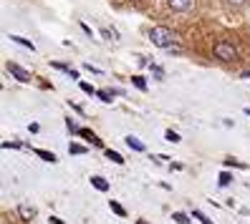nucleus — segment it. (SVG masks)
<instances>
[{
  "mask_svg": "<svg viewBox=\"0 0 250 224\" xmlns=\"http://www.w3.org/2000/svg\"><path fill=\"white\" fill-rule=\"evenodd\" d=\"M152 5L159 16H189L197 10L200 0H152Z\"/></svg>",
  "mask_w": 250,
  "mask_h": 224,
  "instance_id": "f257e3e1",
  "label": "nucleus"
},
{
  "mask_svg": "<svg viewBox=\"0 0 250 224\" xmlns=\"http://www.w3.org/2000/svg\"><path fill=\"white\" fill-rule=\"evenodd\" d=\"M149 40L154 43L157 48H172L174 40H177V36H174V31H169V28L165 25H157L149 31Z\"/></svg>",
  "mask_w": 250,
  "mask_h": 224,
  "instance_id": "f03ea898",
  "label": "nucleus"
},
{
  "mask_svg": "<svg viewBox=\"0 0 250 224\" xmlns=\"http://www.w3.org/2000/svg\"><path fill=\"white\" fill-rule=\"evenodd\" d=\"M212 56L220 58V61H225V63H230V61H235V58H238V48H235L232 40H225V38H223V40L215 43Z\"/></svg>",
  "mask_w": 250,
  "mask_h": 224,
  "instance_id": "7ed1b4c3",
  "label": "nucleus"
},
{
  "mask_svg": "<svg viewBox=\"0 0 250 224\" xmlns=\"http://www.w3.org/2000/svg\"><path fill=\"white\" fill-rule=\"evenodd\" d=\"M220 3H223V8L228 13H238V10H245L250 5V0H220Z\"/></svg>",
  "mask_w": 250,
  "mask_h": 224,
  "instance_id": "20e7f679",
  "label": "nucleus"
},
{
  "mask_svg": "<svg viewBox=\"0 0 250 224\" xmlns=\"http://www.w3.org/2000/svg\"><path fill=\"white\" fill-rule=\"evenodd\" d=\"M8 71H10V73H13V76H16L18 81H23V83L31 81V73H28L25 68H21L18 63H8Z\"/></svg>",
  "mask_w": 250,
  "mask_h": 224,
  "instance_id": "39448f33",
  "label": "nucleus"
},
{
  "mask_svg": "<svg viewBox=\"0 0 250 224\" xmlns=\"http://www.w3.org/2000/svg\"><path fill=\"white\" fill-rule=\"evenodd\" d=\"M79 136H83L86 141H89V144H94V146H104V144H101V139L96 136L94 131H89V129H79Z\"/></svg>",
  "mask_w": 250,
  "mask_h": 224,
  "instance_id": "423d86ee",
  "label": "nucleus"
},
{
  "mask_svg": "<svg viewBox=\"0 0 250 224\" xmlns=\"http://www.w3.org/2000/svg\"><path fill=\"white\" fill-rule=\"evenodd\" d=\"M91 187L99 189V191H109V182L104 176H91Z\"/></svg>",
  "mask_w": 250,
  "mask_h": 224,
  "instance_id": "0eeeda50",
  "label": "nucleus"
},
{
  "mask_svg": "<svg viewBox=\"0 0 250 224\" xmlns=\"http://www.w3.org/2000/svg\"><path fill=\"white\" fill-rule=\"evenodd\" d=\"M126 146L131 149V151H144V149H146V146H144L137 136H126Z\"/></svg>",
  "mask_w": 250,
  "mask_h": 224,
  "instance_id": "6e6552de",
  "label": "nucleus"
},
{
  "mask_svg": "<svg viewBox=\"0 0 250 224\" xmlns=\"http://www.w3.org/2000/svg\"><path fill=\"white\" fill-rule=\"evenodd\" d=\"M51 66H53V68H58V71H63V73H68L71 78H79V71H73V68H71V66H66V63H58V61H53Z\"/></svg>",
  "mask_w": 250,
  "mask_h": 224,
  "instance_id": "1a4fd4ad",
  "label": "nucleus"
},
{
  "mask_svg": "<svg viewBox=\"0 0 250 224\" xmlns=\"http://www.w3.org/2000/svg\"><path fill=\"white\" fill-rule=\"evenodd\" d=\"M33 151H36V154H38V156H41L43 161H51V164H56V161H58L53 151H43V149H33Z\"/></svg>",
  "mask_w": 250,
  "mask_h": 224,
  "instance_id": "9d476101",
  "label": "nucleus"
},
{
  "mask_svg": "<svg viewBox=\"0 0 250 224\" xmlns=\"http://www.w3.org/2000/svg\"><path fill=\"white\" fill-rule=\"evenodd\" d=\"M18 212H21L23 219H33V217H36V209H33V206H25V204L18 206Z\"/></svg>",
  "mask_w": 250,
  "mask_h": 224,
  "instance_id": "9b49d317",
  "label": "nucleus"
},
{
  "mask_svg": "<svg viewBox=\"0 0 250 224\" xmlns=\"http://www.w3.org/2000/svg\"><path fill=\"white\" fill-rule=\"evenodd\" d=\"M10 40H13V43H18V46H25L28 51H36L33 43H31V40H25V38H21V36H10Z\"/></svg>",
  "mask_w": 250,
  "mask_h": 224,
  "instance_id": "f8f14e48",
  "label": "nucleus"
},
{
  "mask_svg": "<svg viewBox=\"0 0 250 224\" xmlns=\"http://www.w3.org/2000/svg\"><path fill=\"white\" fill-rule=\"evenodd\" d=\"M109 206H111V212H114V214H119V217H126V212H124V206H122L119 202H114V199H109Z\"/></svg>",
  "mask_w": 250,
  "mask_h": 224,
  "instance_id": "ddd939ff",
  "label": "nucleus"
},
{
  "mask_svg": "<svg viewBox=\"0 0 250 224\" xmlns=\"http://www.w3.org/2000/svg\"><path fill=\"white\" fill-rule=\"evenodd\" d=\"M106 159H111L114 164H124V156L119 151H111V149H106Z\"/></svg>",
  "mask_w": 250,
  "mask_h": 224,
  "instance_id": "4468645a",
  "label": "nucleus"
},
{
  "mask_svg": "<svg viewBox=\"0 0 250 224\" xmlns=\"http://www.w3.org/2000/svg\"><path fill=\"white\" fill-rule=\"evenodd\" d=\"M68 154H86V146H81V144H68Z\"/></svg>",
  "mask_w": 250,
  "mask_h": 224,
  "instance_id": "2eb2a0df",
  "label": "nucleus"
},
{
  "mask_svg": "<svg viewBox=\"0 0 250 224\" xmlns=\"http://www.w3.org/2000/svg\"><path fill=\"white\" fill-rule=\"evenodd\" d=\"M131 83H134L139 91H146V81H144L142 76H131Z\"/></svg>",
  "mask_w": 250,
  "mask_h": 224,
  "instance_id": "dca6fc26",
  "label": "nucleus"
},
{
  "mask_svg": "<svg viewBox=\"0 0 250 224\" xmlns=\"http://www.w3.org/2000/svg\"><path fill=\"white\" fill-rule=\"evenodd\" d=\"M230 182H232V176H230L228 171H223V174H220V179H217V184H220V187H228Z\"/></svg>",
  "mask_w": 250,
  "mask_h": 224,
  "instance_id": "f3484780",
  "label": "nucleus"
},
{
  "mask_svg": "<svg viewBox=\"0 0 250 224\" xmlns=\"http://www.w3.org/2000/svg\"><path fill=\"white\" fill-rule=\"evenodd\" d=\"M96 96L104 101V103H111V96H114V91H96Z\"/></svg>",
  "mask_w": 250,
  "mask_h": 224,
  "instance_id": "a211bd4d",
  "label": "nucleus"
},
{
  "mask_svg": "<svg viewBox=\"0 0 250 224\" xmlns=\"http://www.w3.org/2000/svg\"><path fill=\"white\" fill-rule=\"evenodd\" d=\"M172 219L177 222V224H189V219H187V214H182V212H174L172 214Z\"/></svg>",
  "mask_w": 250,
  "mask_h": 224,
  "instance_id": "6ab92c4d",
  "label": "nucleus"
},
{
  "mask_svg": "<svg viewBox=\"0 0 250 224\" xmlns=\"http://www.w3.org/2000/svg\"><path fill=\"white\" fill-rule=\"evenodd\" d=\"M165 139H167V141H172V144H177V141H180V136H177V133H174L172 129H167V131H165Z\"/></svg>",
  "mask_w": 250,
  "mask_h": 224,
  "instance_id": "aec40b11",
  "label": "nucleus"
},
{
  "mask_svg": "<svg viewBox=\"0 0 250 224\" xmlns=\"http://www.w3.org/2000/svg\"><path fill=\"white\" fill-rule=\"evenodd\" d=\"M81 91H83V93H89V96H96V88H94L91 83H81Z\"/></svg>",
  "mask_w": 250,
  "mask_h": 224,
  "instance_id": "412c9836",
  "label": "nucleus"
},
{
  "mask_svg": "<svg viewBox=\"0 0 250 224\" xmlns=\"http://www.w3.org/2000/svg\"><path fill=\"white\" fill-rule=\"evenodd\" d=\"M192 217H195V219H200V222H202V224H212V222H210V219H208V217H205V214H202V212H197V209H195V212H192Z\"/></svg>",
  "mask_w": 250,
  "mask_h": 224,
  "instance_id": "4be33fe9",
  "label": "nucleus"
},
{
  "mask_svg": "<svg viewBox=\"0 0 250 224\" xmlns=\"http://www.w3.org/2000/svg\"><path fill=\"white\" fill-rule=\"evenodd\" d=\"M152 73H154L157 78H165V68H162V66H154L152 63Z\"/></svg>",
  "mask_w": 250,
  "mask_h": 224,
  "instance_id": "5701e85b",
  "label": "nucleus"
},
{
  "mask_svg": "<svg viewBox=\"0 0 250 224\" xmlns=\"http://www.w3.org/2000/svg\"><path fill=\"white\" fill-rule=\"evenodd\" d=\"M225 167H238V169H245V164L235 161V159H225Z\"/></svg>",
  "mask_w": 250,
  "mask_h": 224,
  "instance_id": "b1692460",
  "label": "nucleus"
},
{
  "mask_svg": "<svg viewBox=\"0 0 250 224\" xmlns=\"http://www.w3.org/2000/svg\"><path fill=\"white\" fill-rule=\"evenodd\" d=\"M66 129H68L71 133H79V126H76V124H73V121H71V118H66Z\"/></svg>",
  "mask_w": 250,
  "mask_h": 224,
  "instance_id": "393cba45",
  "label": "nucleus"
},
{
  "mask_svg": "<svg viewBox=\"0 0 250 224\" xmlns=\"http://www.w3.org/2000/svg\"><path fill=\"white\" fill-rule=\"evenodd\" d=\"M18 146H21V144H16V141H5V144H3V149H18Z\"/></svg>",
  "mask_w": 250,
  "mask_h": 224,
  "instance_id": "a878e982",
  "label": "nucleus"
},
{
  "mask_svg": "<svg viewBox=\"0 0 250 224\" xmlns=\"http://www.w3.org/2000/svg\"><path fill=\"white\" fill-rule=\"evenodd\" d=\"M86 71H91V73H101V68H96V66H91V63H86Z\"/></svg>",
  "mask_w": 250,
  "mask_h": 224,
  "instance_id": "bb28decb",
  "label": "nucleus"
},
{
  "mask_svg": "<svg viewBox=\"0 0 250 224\" xmlns=\"http://www.w3.org/2000/svg\"><path fill=\"white\" fill-rule=\"evenodd\" d=\"M48 222H51V224H63V219H61V217H51Z\"/></svg>",
  "mask_w": 250,
  "mask_h": 224,
  "instance_id": "cd10ccee",
  "label": "nucleus"
},
{
  "mask_svg": "<svg viewBox=\"0 0 250 224\" xmlns=\"http://www.w3.org/2000/svg\"><path fill=\"white\" fill-rule=\"evenodd\" d=\"M137 224H146V222H142V219H139V222H137Z\"/></svg>",
  "mask_w": 250,
  "mask_h": 224,
  "instance_id": "c85d7f7f",
  "label": "nucleus"
},
{
  "mask_svg": "<svg viewBox=\"0 0 250 224\" xmlns=\"http://www.w3.org/2000/svg\"><path fill=\"white\" fill-rule=\"evenodd\" d=\"M245 78H250V73H245Z\"/></svg>",
  "mask_w": 250,
  "mask_h": 224,
  "instance_id": "c756f323",
  "label": "nucleus"
}]
</instances>
